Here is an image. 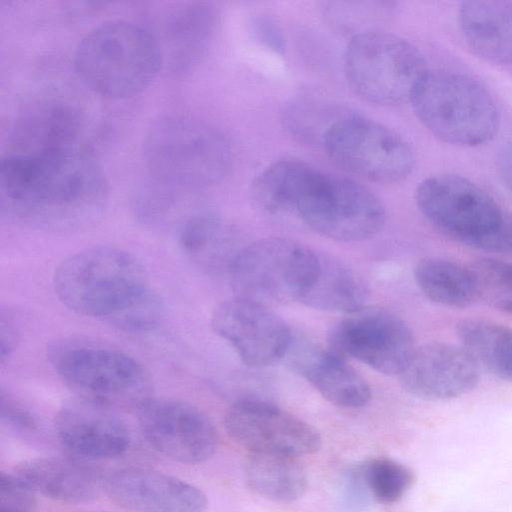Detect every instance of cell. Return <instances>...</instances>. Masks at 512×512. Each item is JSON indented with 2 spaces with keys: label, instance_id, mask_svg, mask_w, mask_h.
Masks as SVG:
<instances>
[{
  "label": "cell",
  "instance_id": "1",
  "mask_svg": "<svg viewBox=\"0 0 512 512\" xmlns=\"http://www.w3.org/2000/svg\"><path fill=\"white\" fill-rule=\"evenodd\" d=\"M108 196L102 167L81 145L6 152L1 158V208L25 224L54 230L84 226L102 213Z\"/></svg>",
  "mask_w": 512,
  "mask_h": 512
},
{
  "label": "cell",
  "instance_id": "2",
  "mask_svg": "<svg viewBox=\"0 0 512 512\" xmlns=\"http://www.w3.org/2000/svg\"><path fill=\"white\" fill-rule=\"evenodd\" d=\"M163 65L153 33L134 22L111 20L90 30L78 43L74 68L92 92L122 99L143 91Z\"/></svg>",
  "mask_w": 512,
  "mask_h": 512
},
{
  "label": "cell",
  "instance_id": "3",
  "mask_svg": "<svg viewBox=\"0 0 512 512\" xmlns=\"http://www.w3.org/2000/svg\"><path fill=\"white\" fill-rule=\"evenodd\" d=\"M142 153L149 177L196 191L221 182L233 161L222 131L183 115L155 121L144 137Z\"/></svg>",
  "mask_w": 512,
  "mask_h": 512
},
{
  "label": "cell",
  "instance_id": "4",
  "mask_svg": "<svg viewBox=\"0 0 512 512\" xmlns=\"http://www.w3.org/2000/svg\"><path fill=\"white\" fill-rule=\"evenodd\" d=\"M50 366L78 399L135 412L151 397V378L134 357L112 346L61 338L47 346Z\"/></svg>",
  "mask_w": 512,
  "mask_h": 512
},
{
  "label": "cell",
  "instance_id": "5",
  "mask_svg": "<svg viewBox=\"0 0 512 512\" xmlns=\"http://www.w3.org/2000/svg\"><path fill=\"white\" fill-rule=\"evenodd\" d=\"M415 203L423 217L451 239L474 249L512 250V215L469 179L440 174L421 181Z\"/></svg>",
  "mask_w": 512,
  "mask_h": 512
},
{
  "label": "cell",
  "instance_id": "6",
  "mask_svg": "<svg viewBox=\"0 0 512 512\" xmlns=\"http://www.w3.org/2000/svg\"><path fill=\"white\" fill-rule=\"evenodd\" d=\"M52 283L68 309L105 321L150 288L143 265L130 253L110 246L87 248L65 258Z\"/></svg>",
  "mask_w": 512,
  "mask_h": 512
},
{
  "label": "cell",
  "instance_id": "7",
  "mask_svg": "<svg viewBox=\"0 0 512 512\" xmlns=\"http://www.w3.org/2000/svg\"><path fill=\"white\" fill-rule=\"evenodd\" d=\"M410 103L420 122L452 145L485 144L499 129V111L492 96L477 81L460 73L429 71Z\"/></svg>",
  "mask_w": 512,
  "mask_h": 512
},
{
  "label": "cell",
  "instance_id": "8",
  "mask_svg": "<svg viewBox=\"0 0 512 512\" xmlns=\"http://www.w3.org/2000/svg\"><path fill=\"white\" fill-rule=\"evenodd\" d=\"M344 72L362 99L391 106L411 102L429 70L423 54L412 43L373 30L350 38L344 52Z\"/></svg>",
  "mask_w": 512,
  "mask_h": 512
},
{
  "label": "cell",
  "instance_id": "9",
  "mask_svg": "<svg viewBox=\"0 0 512 512\" xmlns=\"http://www.w3.org/2000/svg\"><path fill=\"white\" fill-rule=\"evenodd\" d=\"M319 265V254L282 237L259 239L244 246L230 270L236 296L266 306L301 301Z\"/></svg>",
  "mask_w": 512,
  "mask_h": 512
},
{
  "label": "cell",
  "instance_id": "10",
  "mask_svg": "<svg viewBox=\"0 0 512 512\" xmlns=\"http://www.w3.org/2000/svg\"><path fill=\"white\" fill-rule=\"evenodd\" d=\"M318 234L341 242H357L378 234L386 219L381 200L366 186L317 169L295 211Z\"/></svg>",
  "mask_w": 512,
  "mask_h": 512
},
{
  "label": "cell",
  "instance_id": "11",
  "mask_svg": "<svg viewBox=\"0 0 512 512\" xmlns=\"http://www.w3.org/2000/svg\"><path fill=\"white\" fill-rule=\"evenodd\" d=\"M321 146L338 166L377 183L402 181L415 162L410 144L400 134L353 111L329 128Z\"/></svg>",
  "mask_w": 512,
  "mask_h": 512
},
{
  "label": "cell",
  "instance_id": "12",
  "mask_svg": "<svg viewBox=\"0 0 512 512\" xmlns=\"http://www.w3.org/2000/svg\"><path fill=\"white\" fill-rule=\"evenodd\" d=\"M329 347L386 375H399L415 349L406 322L385 310L347 314L329 331Z\"/></svg>",
  "mask_w": 512,
  "mask_h": 512
},
{
  "label": "cell",
  "instance_id": "13",
  "mask_svg": "<svg viewBox=\"0 0 512 512\" xmlns=\"http://www.w3.org/2000/svg\"><path fill=\"white\" fill-rule=\"evenodd\" d=\"M139 429L148 444L182 464L209 460L218 447V433L208 416L192 404L149 397L135 410Z\"/></svg>",
  "mask_w": 512,
  "mask_h": 512
},
{
  "label": "cell",
  "instance_id": "14",
  "mask_svg": "<svg viewBox=\"0 0 512 512\" xmlns=\"http://www.w3.org/2000/svg\"><path fill=\"white\" fill-rule=\"evenodd\" d=\"M229 436L249 453H277L297 457L313 454L321 438L312 425L265 400L243 398L226 411Z\"/></svg>",
  "mask_w": 512,
  "mask_h": 512
},
{
  "label": "cell",
  "instance_id": "15",
  "mask_svg": "<svg viewBox=\"0 0 512 512\" xmlns=\"http://www.w3.org/2000/svg\"><path fill=\"white\" fill-rule=\"evenodd\" d=\"M211 325L251 367H266L284 358L293 338L270 307L239 296L214 309Z\"/></svg>",
  "mask_w": 512,
  "mask_h": 512
},
{
  "label": "cell",
  "instance_id": "16",
  "mask_svg": "<svg viewBox=\"0 0 512 512\" xmlns=\"http://www.w3.org/2000/svg\"><path fill=\"white\" fill-rule=\"evenodd\" d=\"M403 389L423 400L446 401L472 391L480 366L461 346L430 342L415 347L398 375Z\"/></svg>",
  "mask_w": 512,
  "mask_h": 512
},
{
  "label": "cell",
  "instance_id": "17",
  "mask_svg": "<svg viewBox=\"0 0 512 512\" xmlns=\"http://www.w3.org/2000/svg\"><path fill=\"white\" fill-rule=\"evenodd\" d=\"M103 491L118 506L134 512H204L207 497L176 476L140 467L115 470L104 478Z\"/></svg>",
  "mask_w": 512,
  "mask_h": 512
},
{
  "label": "cell",
  "instance_id": "18",
  "mask_svg": "<svg viewBox=\"0 0 512 512\" xmlns=\"http://www.w3.org/2000/svg\"><path fill=\"white\" fill-rule=\"evenodd\" d=\"M54 430L70 456L87 462L120 457L131 444L130 430L115 411L80 399L57 412Z\"/></svg>",
  "mask_w": 512,
  "mask_h": 512
},
{
  "label": "cell",
  "instance_id": "19",
  "mask_svg": "<svg viewBox=\"0 0 512 512\" xmlns=\"http://www.w3.org/2000/svg\"><path fill=\"white\" fill-rule=\"evenodd\" d=\"M284 358L330 403L359 408L370 401L371 390L365 379L330 347L306 338H292Z\"/></svg>",
  "mask_w": 512,
  "mask_h": 512
},
{
  "label": "cell",
  "instance_id": "20",
  "mask_svg": "<svg viewBox=\"0 0 512 512\" xmlns=\"http://www.w3.org/2000/svg\"><path fill=\"white\" fill-rule=\"evenodd\" d=\"M13 473L36 494L63 503L92 502L104 488V477L98 469L72 456L26 459L14 467Z\"/></svg>",
  "mask_w": 512,
  "mask_h": 512
},
{
  "label": "cell",
  "instance_id": "21",
  "mask_svg": "<svg viewBox=\"0 0 512 512\" xmlns=\"http://www.w3.org/2000/svg\"><path fill=\"white\" fill-rule=\"evenodd\" d=\"M218 12L209 3H188L169 10L156 38L163 64L176 73L191 70L209 48L218 25Z\"/></svg>",
  "mask_w": 512,
  "mask_h": 512
},
{
  "label": "cell",
  "instance_id": "22",
  "mask_svg": "<svg viewBox=\"0 0 512 512\" xmlns=\"http://www.w3.org/2000/svg\"><path fill=\"white\" fill-rule=\"evenodd\" d=\"M82 119L62 101L48 100L25 110L14 122L8 140L9 153H38L80 146Z\"/></svg>",
  "mask_w": 512,
  "mask_h": 512
},
{
  "label": "cell",
  "instance_id": "23",
  "mask_svg": "<svg viewBox=\"0 0 512 512\" xmlns=\"http://www.w3.org/2000/svg\"><path fill=\"white\" fill-rule=\"evenodd\" d=\"M458 21L476 55L494 64H512L511 1H463Z\"/></svg>",
  "mask_w": 512,
  "mask_h": 512
},
{
  "label": "cell",
  "instance_id": "24",
  "mask_svg": "<svg viewBox=\"0 0 512 512\" xmlns=\"http://www.w3.org/2000/svg\"><path fill=\"white\" fill-rule=\"evenodd\" d=\"M182 252L195 265L209 273L227 272L244 246L239 244L235 227L224 219L197 213L178 231Z\"/></svg>",
  "mask_w": 512,
  "mask_h": 512
},
{
  "label": "cell",
  "instance_id": "25",
  "mask_svg": "<svg viewBox=\"0 0 512 512\" xmlns=\"http://www.w3.org/2000/svg\"><path fill=\"white\" fill-rule=\"evenodd\" d=\"M367 298L361 276L343 262L319 254L318 269L301 302L319 310L351 314L363 309Z\"/></svg>",
  "mask_w": 512,
  "mask_h": 512
},
{
  "label": "cell",
  "instance_id": "26",
  "mask_svg": "<svg viewBox=\"0 0 512 512\" xmlns=\"http://www.w3.org/2000/svg\"><path fill=\"white\" fill-rule=\"evenodd\" d=\"M300 457L277 453H249L245 477L258 495L274 501L300 498L308 486L307 471Z\"/></svg>",
  "mask_w": 512,
  "mask_h": 512
},
{
  "label": "cell",
  "instance_id": "27",
  "mask_svg": "<svg viewBox=\"0 0 512 512\" xmlns=\"http://www.w3.org/2000/svg\"><path fill=\"white\" fill-rule=\"evenodd\" d=\"M413 275L423 295L438 305L466 308L478 300L469 266L441 257H425L415 264Z\"/></svg>",
  "mask_w": 512,
  "mask_h": 512
},
{
  "label": "cell",
  "instance_id": "28",
  "mask_svg": "<svg viewBox=\"0 0 512 512\" xmlns=\"http://www.w3.org/2000/svg\"><path fill=\"white\" fill-rule=\"evenodd\" d=\"M317 167L297 159H282L264 168L253 180L251 195L265 212H292Z\"/></svg>",
  "mask_w": 512,
  "mask_h": 512
},
{
  "label": "cell",
  "instance_id": "29",
  "mask_svg": "<svg viewBox=\"0 0 512 512\" xmlns=\"http://www.w3.org/2000/svg\"><path fill=\"white\" fill-rule=\"evenodd\" d=\"M460 345L494 376L512 382V327L482 318L456 325Z\"/></svg>",
  "mask_w": 512,
  "mask_h": 512
},
{
  "label": "cell",
  "instance_id": "30",
  "mask_svg": "<svg viewBox=\"0 0 512 512\" xmlns=\"http://www.w3.org/2000/svg\"><path fill=\"white\" fill-rule=\"evenodd\" d=\"M347 109L312 98L291 102L284 112V121L291 133L311 143H322L329 128Z\"/></svg>",
  "mask_w": 512,
  "mask_h": 512
},
{
  "label": "cell",
  "instance_id": "31",
  "mask_svg": "<svg viewBox=\"0 0 512 512\" xmlns=\"http://www.w3.org/2000/svg\"><path fill=\"white\" fill-rule=\"evenodd\" d=\"M359 467L371 497L383 504L399 501L415 481L409 467L390 458L369 459Z\"/></svg>",
  "mask_w": 512,
  "mask_h": 512
},
{
  "label": "cell",
  "instance_id": "32",
  "mask_svg": "<svg viewBox=\"0 0 512 512\" xmlns=\"http://www.w3.org/2000/svg\"><path fill=\"white\" fill-rule=\"evenodd\" d=\"M478 299L512 315V263L481 257L469 263Z\"/></svg>",
  "mask_w": 512,
  "mask_h": 512
},
{
  "label": "cell",
  "instance_id": "33",
  "mask_svg": "<svg viewBox=\"0 0 512 512\" xmlns=\"http://www.w3.org/2000/svg\"><path fill=\"white\" fill-rule=\"evenodd\" d=\"M389 2H329L325 14L329 21L351 37L360 33L381 30L374 26L386 20L392 12Z\"/></svg>",
  "mask_w": 512,
  "mask_h": 512
},
{
  "label": "cell",
  "instance_id": "34",
  "mask_svg": "<svg viewBox=\"0 0 512 512\" xmlns=\"http://www.w3.org/2000/svg\"><path fill=\"white\" fill-rule=\"evenodd\" d=\"M162 317V301L149 288L106 322L124 332L143 333L157 327Z\"/></svg>",
  "mask_w": 512,
  "mask_h": 512
},
{
  "label": "cell",
  "instance_id": "35",
  "mask_svg": "<svg viewBox=\"0 0 512 512\" xmlns=\"http://www.w3.org/2000/svg\"><path fill=\"white\" fill-rule=\"evenodd\" d=\"M0 407L1 419L12 432L27 440L39 437L40 423L34 413L21 401L2 390Z\"/></svg>",
  "mask_w": 512,
  "mask_h": 512
},
{
  "label": "cell",
  "instance_id": "36",
  "mask_svg": "<svg viewBox=\"0 0 512 512\" xmlns=\"http://www.w3.org/2000/svg\"><path fill=\"white\" fill-rule=\"evenodd\" d=\"M36 493L13 472L0 474V512H35Z\"/></svg>",
  "mask_w": 512,
  "mask_h": 512
},
{
  "label": "cell",
  "instance_id": "37",
  "mask_svg": "<svg viewBox=\"0 0 512 512\" xmlns=\"http://www.w3.org/2000/svg\"><path fill=\"white\" fill-rule=\"evenodd\" d=\"M250 32L254 40L267 50L283 55L285 38L280 25L270 16L258 15L250 22Z\"/></svg>",
  "mask_w": 512,
  "mask_h": 512
},
{
  "label": "cell",
  "instance_id": "38",
  "mask_svg": "<svg viewBox=\"0 0 512 512\" xmlns=\"http://www.w3.org/2000/svg\"><path fill=\"white\" fill-rule=\"evenodd\" d=\"M371 497L363 480L360 467L351 468L344 479L341 505L343 512H362Z\"/></svg>",
  "mask_w": 512,
  "mask_h": 512
},
{
  "label": "cell",
  "instance_id": "39",
  "mask_svg": "<svg viewBox=\"0 0 512 512\" xmlns=\"http://www.w3.org/2000/svg\"><path fill=\"white\" fill-rule=\"evenodd\" d=\"M0 331V357L1 363H4L14 351L18 336L16 321L10 313H7V315L2 313Z\"/></svg>",
  "mask_w": 512,
  "mask_h": 512
},
{
  "label": "cell",
  "instance_id": "40",
  "mask_svg": "<svg viewBox=\"0 0 512 512\" xmlns=\"http://www.w3.org/2000/svg\"><path fill=\"white\" fill-rule=\"evenodd\" d=\"M496 165L503 183L512 191V142L501 149Z\"/></svg>",
  "mask_w": 512,
  "mask_h": 512
},
{
  "label": "cell",
  "instance_id": "41",
  "mask_svg": "<svg viewBox=\"0 0 512 512\" xmlns=\"http://www.w3.org/2000/svg\"><path fill=\"white\" fill-rule=\"evenodd\" d=\"M103 512H106V511H103Z\"/></svg>",
  "mask_w": 512,
  "mask_h": 512
}]
</instances>
